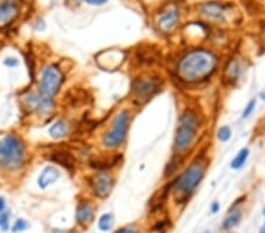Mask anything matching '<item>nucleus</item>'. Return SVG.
Returning <instances> with one entry per match:
<instances>
[{"label": "nucleus", "instance_id": "obj_1", "mask_svg": "<svg viewBox=\"0 0 265 233\" xmlns=\"http://www.w3.org/2000/svg\"><path fill=\"white\" fill-rule=\"evenodd\" d=\"M216 65L217 59L211 52L196 50L182 59L178 65V75L186 83H198L210 77Z\"/></svg>", "mask_w": 265, "mask_h": 233}, {"label": "nucleus", "instance_id": "obj_2", "mask_svg": "<svg viewBox=\"0 0 265 233\" xmlns=\"http://www.w3.org/2000/svg\"><path fill=\"white\" fill-rule=\"evenodd\" d=\"M25 162V146L20 138L8 134L0 140V167L14 171Z\"/></svg>", "mask_w": 265, "mask_h": 233}, {"label": "nucleus", "instance_id": "obj_3", "mask_svg": "<svg viewBox=\"0 0 265 233\" xmlns=\"http://www.w3.org/2000/svg\"><path fill=\"white\" fill-rule=\"evenodd\" d=\"M203 177H204V167L202 164L198 162L191 164V166L179 177L175 184L173 195L177 202L185 203L195 192Z\"/></svg>", "mask_w": 265, "mask_h": 233}, {"label": "nucleus", "instance_id": "obj_4", "mask_svg": "<svg viewBox=\"0 0 265 233\" xmlns=\"http://www.w3.org/2000/svg\"><path fill=\"white\" fill-rule=\"evenodd\" d=\"M198 129V119L196 113L192 111H185L181 117L179 126L177 129L175 149L177 151H184L194 142L196 132Z\"/></svg>", "mask_w": 265, "mask_h": 233}, {"label": "nucleus", "instance_id": "obj_5", "mask_svg": "<svg viewBox=\"0 0 265 233\" xmlns=\"http://www.w3.org/2000/svg\"><path fill=\"white\" fill-rule=\"evenodd\" d=\"M64 81V74L57 65H50L45 67L39 83V94L48 99H52L58 93L59 88Z\"/></svg>", "mask_w": 265, "mask_h": 233}, {"label": "nucleus", "instance_id": "obj_6", "mask_svg": "<svg viewBox=\"0 0 265 233\" xmlns=\"http://www.w3.org/2000/svg\"><path fill=\"white\" fill-rule=\"evenodd\" d=\"M130 113L129 111L123 110L114 119L112 127L104 137V145L109 149H116L124 142L127 130H129Z\"/></svg>", "mask_w": 265, "mask_h": 233}, {"label": "nucleus", "instance_id": "obj_7", "mask_svg": "<svg viewBox=\"0 0 265 233\" xmlns=\"http://www.w3.org/2000/svg\"><path fill=\"white\" fill-rule=\"evenodd\" d=\"M158 81L153 79V78L137 79L132 86L133 97H135L136 100H139L140 103H143V101L149 100L158 91Z\"/></svg>", "mask_w": 265, "mask_h": 233}, {"label": "nucleus", "instance_id": "obj_8", "mask_svg": "<svg viewBox=\"0 0 265 233\" xmlns=\"http://www.w3.org/2000/svg\"><path fill=\"white\" fill-rule=\"evenodd\" d=\"M114 182L109 173L99 172L92 177L93 193L99 198H106L112 191Z\"/></svg>", "mask_w": 265, "mask_h": 233}, {"label": "nucleus", "instance_id": "obj_9", "mask_svg": "<svg viewBox=\"0 0 265 233\" xmlns=\"http://www.w3.org/2000/svg\"><path fill=\"white\" fill-rule=\"evenodd\" d=\"M179 18L178 8L175 5H169L164 11L162 12V14L159 15L158 19V26L164 33H169L171 32L175 26L177 25Z\"/></svg>", "mask_w": 265, "mask_h": 233}, {"label": "nucleus", "instance_id": "obj_10", "mask_svg": "<svg viewBox=\"0 0 265 233\" xmlns=\"http://www.w3.org/2000/svg\"><path fill=\"white\" fill-rule=\"evenodd\" d=\"M201 12L211 20L223 22L228 19V8L218 2H205L201 6Z\"/></svg>", "mask_w": 265, "mask_h": 233}, {"label": "nucleus", "instance_id": "obj_11", "mask_svg": "<svg viewBox=\"0 0 265 233\" xmlns=\"http://www.w3.org/2000/svg\"><path fill=\"white\" fill-rule=\"evenodd\" d=\"M19 6L14 0H2L0 1V26H5L13 21L17 17Z\"/></svg>", "mask_w": 265, "mask_h": 233}, {"label": "nucleus", "instance_id": "obj_12", "mask_svg": "<svg viewBox=\"0 0 265 233\" xmlns=\"http://www.w3.org/2000/svg\"><path fill=\"white\" fill-rule=\"evenodd\" d=\"M76 219L78 224L81 226L90 225L94 219V210L92 205L88 204L87 202H81L77 208Z\"/></svg>", "mask_w": 265, "mask_h": 233}, {"label": "nucleus", "instance_id": "obj_13", "mask_svg": "<svg viewBox=\"0 0 265 233\" xmlns=\"http://www.w3.org/2000/svg\"><path fill=\"white\" fill-rule=\"evenodd\" d=\"M59 171L53 166H46L41 171L40 176L38 178V185L40 189H46L47 186L57 182L59 178Z\"/></svg>", "mask_w": 265, "mask_h": 233}, {"label": "nucleus", "instance_id": "obj_14", "mask_svg": "<svg viewBox=\"0 0 265 233\" xmlns=\"http://www.w3.org/2000/svg\"><path fill=\"white\" fill-rule=\"evenodd\" d=\"M50 159L67 170H73L74 165H76V160H74L73 156L66 151H55L54 153H52Z\"/></svg>", "mask_w": 265, "mask_h": 233}, {"label": "nucleus", "instance_id": "obj_15", "mask_svg": "<svg viewBox=\"0 0 265 233\" xmlns=\"http://www.w3.org/2000/svg\"><path fill=\"white\" fill-rule=\"evenodd\" d=\"M66 133H67V125L63 120L57 121V123H54L53 125L50 127V134L52 138H54V139H60V138L66 136Z\"/></svg>", "mask_w": 265, "mask_h": 233}, {"label": "nucleus", "instance_id": "obj_16", "mask_svg": "<svg viewBox=\"0 0 265 233\" xmlns=\"http://www.w3.org/2000/svg\"><path fill=\"white\" fill-rule=\"evenodd\" d=\"M248 157H249V150L242 149L240 152H238L237 156L235 157V159L232 160V163H231L232 169H236V170L241 169V167L245 164V162H247Z\"/></svg>", "mask_w": 265, "mask_h": 233}, {"label": "nucleus", "instance_id": "obj_17", "mask_svg": "<svg viewBox=\"0 0 265 233\" xmlns=\"http://www.w3.org/2000/svg\"><path fill=\"white\" fill-rule=\"evenodd\" d=\"M241 218H242V213L240 211H235V212L230 213V216H229L228 218L225 219L223 228L225 230H230L232 228H235V226L237 225L238 223H240Z\"/></svg>", "mask_w": 265, "mask_h": 233}, {"label": "nucleus", "instance_id": "obj_18", "mask_svg": "<svg viewBox=\"0 0 265 233\" xmlns=\"http://www.w3.org/2000/svg\"><path fill=\"white\" fill-rule=\"evenodd\" d=\"M112 224H113V218L112 216L110 215V213H106V215H103L100 217V221H99V229L101 231H109L112 228Z\"/></svg>", "mask_w": 265, "mask_h": 233}, {"label": "nucleus", "instance_id": "obj_19", "mask_svg": "<svg viewBox=\"0 0 265 233\" xmlns=\"http://www.w3.org/2000/svg\"><path fill=\"white\" fill-rule=\"evenodd\" d=\"M240 72L241 70H240V65H238V63H236V61H231V63L229 64L225 73L228 74V77L230 78L231 80H237L238 75H240Z\"/></svg>", "mask_w": 265, "mask_h": 233}, {"label": "nucleus", "instance_id": "obj_20", "mask_svg": "<svg viewBox=\"0 0 265 233\" xmlns=\"http://www.w3.org/2000/svg\"><path fill=\"white\" fill-rule=\"evenodd\" d=\"M217 137L221 142H228L231 138V130L228 126H223L218 130Z\"/></svg>", "mask_w": 265, "mask_h": 233}, {"label": "nucleus", "instance_id": "obj_21", "mask_svg": "<svg viewBox=\"0 0 265 233\" xmlns=\"http://www.w3.org/2000/svg\"><path fill=\"white\" fill-rule=\"evenodd\" d=\"M255 106H256V100L253 99V100L249 101V104L247 105V106H245L244 111H243V116H242V117H243V119H245V118H248L251 113L254 112Z\"/></svg>", "mask_w": 265, "mask_h": 233}, {"label": "nucleus", "instance_id": "obj_22", "mask_svg": "<svg viewBox=\"0 0 265 233\" xmlns=\"http://www.w3.org/2000/svg\"><path fill=\"white\" fill-rule=\"evenodd\" d=\"M27 223H26L24 219H19V221L15 222V224L13 225V229L12 231L13 232H21L24 231V230L27 229Z\"/></svg>", "mask_w": 265, "mask_h": 233}, {"label": "nucleus", "instance_id": "obj_23", "mask_svg": "<svg viewBox=\"0 0 265 233\" xmlns=\"http://www.w3.org/2000/svg\"><path fill=\"white\" fill-rule=\"evenodd\" d=\"M0 228L2 231H7L8 230V213H1L0 215Z\"/></svg>", "mask_w": 265, "mask_h": 233}, {"label": "nucleus", "instance_id": "obj_24", "mask_svg": "<svg viewBox=\"0 0 265 233\" xmlns=\"http://www.w3.org/2000/svg\"><path fill=\"white\" fill-rule=\"evenodd\" d=\"M18 64H19V61L15 58H7L5 60V65L8 67H15V66H18Z\"/></svg>", "mask_w": 265, "mask_h": 233}, {"label": "nucleus", "instance_id": "obj_25", "mask_svg": "<svg viewBox=\"0 0 265 233\" xmlns=\"http://www.w3.org/2000/svg\"><path fill=\"white\" fill-rule=\"evenodd\" d=\"M85 1H86L87 4H90V5L100 6V5H104L105 2H107V0H85Z\"/></svg>", "mask_w": 265, "mask_h": 233}, {"label": "nucleus", "instance_id": "obj_26", "mask_svg": "<svg viewBox=\"0 0 265 233\" xmlns=\"http://www.w3.org/2000/svg\"><path fill=\"white\" fill-rule=\"evenodd\" d=\"M114 233H137V232H136V230L132 228H124V229H119Z\"/></svg>", "mask_w": 265, "mask_h": 233}, {"label": "nucleus", "instance_id": "obj_27", "mask_svg": "<svg viewBox=\"0 0 265 233\" xmlns=\"http://www.w3.org/2000/svg\"><path fill=\"white\" fill-rule=\"evenodd\" d=\"M218 210H219L218 203L215 202L214 204H212V206H211V211H212V213H216V212H218Z\"/></svg>", "mask_w": 265, "mask_h": 233}, {"label": "nucleus", "instance_id": "obj_28", "mask_svg": "<svg viewBox=\"0 0 265 233\" xmlns=\"http://www.w3.org/2000/svg\"><path fill=\"white\" fill-rule=\"evenodd\" d=\"M5 209V199L2 197H0V212L4 211Z\"/></svg>", "mask_w": 265, "mask_h": 233}, {"label": "nucleus", "instance_id": "obj_29", "mask_svg": "<svg viewBox=\"0 0 265 233\" xmlns=\"http://www.w3.org/2000/svg\"><path fill=\"white\" fill-rule=\"evenodd\" d=\"M53 233H66V231H63V230H53Z\"/></svg>", "mask_w": 265, "mask_h": 233}, {"label": "nucleus", "instance_id": "obj_30", "mask_svg": "<svg viewBox=\"0 0 265 233\" xmlns=\"http://www.w3.org/2000/svg\"><path fill=\"white\" fill-rule=\"evenodd\" d=\"M261 233H265V225L263 226V229H262V231H261Z\"/></svg>", "mask_w": 265, "mask_h": 233}, {"label": "nucleus", "instance_id": "obj_31", "mask_svg": "<svg viewBox=\"0 0 265 233\" xmlns=\"http://www.w3.org/2000/svg\"><path fill=\"white\" fill-rule=\"evenodd\" d=\"M264 216H265V210H264Z\"/></svg>", "mask_w": 265, "mask_h": 233}, {"label": "nucleus", "instance_id": "obj_32", "mask_svg": "<svg viewBox=\"0 0 265 233\" xmlns=\"http://www.w3.org/2000/svg\"><path fill=\"white\" fill-rule=\"evenodd\" d=\"M264 32H265V29H264Z\"/></svg>", "mask_w": 265, "mask_h": 233}]
</instances>
